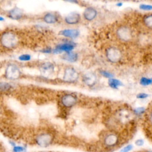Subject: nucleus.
Returning <instances> with one entry per match:
<instances>
[{
    "label": "nucleus",
    "instance_id": "393cba45",
    "mask_svg": "<svg viewBox=\"0 0 152 152\" xmlns=\"http://www.w3.org/2000/svg\"><path fill=\"white\" fill-rule=\"evenodd\" d=\"M31 58V56L30 55L28 54H24V55H22L21 56H20L18 57V59L21 61H29Z\"/></svg>",
    "mask_w": 152,
    "mask_h": 152
},
{
    "label": "nucleus",
    "instance_id": "c85d7f7f",
    "mask_svg": "<svg viewBox=\"0 0 152 152\" xmlns=\"http://www.w3.org/2000/svg\"><path fill=\"white\" fill-rule=\"evenodd\" d=\"M148 94H147V93H139L137 95V98L138 99H145L147 97H148Z\"/></svg>",
    "mask_w": 152,
    "mask_h": 152
},
{
    "label": "nucleus",
    "instance_id": "b1692460",
    "mask_svg": "<svg viewBox=\"0 0 152 152\" xmlns=\"http://www.w3.org/2000/svg\"><path fill=\"white\" fill-rule=\"evenodd\" d=\"M12 151L13 152H24V151H26V148L22 146L15 145L13 147Z\"/></svg>",
    "mask_w": 152,
    "mask_h": 152
},
{
    "label": "nucleus",
    "instance_id": "dca6fc26",
    "mask_svg": "<svg viewBox=\"0 0 152 152\" xmlns=\"http://www.w3.org/2000/svg\"><path fill=\"white\" fill-rule=\"evenodd\" d=\"M45 22L49 24H53L55 23L58 21V17L56 15L53 13L48 12L46 14L43 18Z\"/></svg>",
    "mask_w": 152,
    "mask_h": 152
},
{
    "label": "nucleus",
    "instance_id": "aec40b11",
    "mask_svg": "<svg viewBox=\"0 0 152 152\" xmlns=\"http://www.w3.org/2000/svg\"><path fill=\"white\" fill-rule=\"evenodd\" d=\"M140 83L143 86H147L152 84V78H148L146 77H142L140 79Z\"/></svg>",
    "mask_w": 152,
    "mask_h": 152
},
{
    "label": "nucleus",
    "instance_id": "6ab92c4d",
    "mask_svg": "<svg viewBox=\"0 0 152 152\" xmlns=\"http://www.w3.org/2000/svg\"><path fill=\"white\" fill-rule=\"evenodd\" d=\"M143 21L144 24L149 28L152 29V14L146 15Z\"/></svg>",
    "mask_w": 152,
    "mask_h": 152
},
{
    "label": "nucleus",
    "instance_id": "4be33fe9",
    "mask_svg": "<svg viewBox=\"0 0 152 152\" xmlns=\"http://www.w3.org/2000/svg\"><path fill=\"white\" fill-rule=\"evenodd\" d=\"M140 8L144 11H150L152 10V5L148 4H141L140 5Z\"/></svg>",
    "mask_w": 152,
    "mask_h": 152
},
{
    "label": "nucleus",
    "instance_id": "412c9836",
    "mask_svg": "<svg viewBox=\"0 0 152 152\" xmlns=\"http://www.w3.org/2000/svg\"><path fill=\"white\" fill-rule=\"evenodd\" d=\"M100 74L104 77L106 78H108L109 79L110 78H112L113 77V74H112L111 72H109V71H100Z\"/></svg>",
    "mask_w": 152,
    "mask_h": 152
},
{
    "label": "nucleus",
    "instance_id": "f3484780",
    "mask_svg": "<svg viewBox=\"0 0 152 152\" xmlns=\"http://www.w3.org/2000/svg\"><path fill=\"white\" fill-rule=\"evenodd\" d=\"M78 58V55L75 52H66L64 56H63V59L68 61L71 62H74L77 60Z\"/></svg>",
    "mask_w": 152,
    "mask_h": 152
},
{
    "label": "nucleus",
    "instance_id": "bb28decb",
    "mask_svg": "<svg viewBox=\"0 0 152 152\" xmlns=\"http://www.w3.org/2000/svg\"><path fill=\"white\" fill-rule=\"evenodd\" d=\"M134 112L137 115H141V114L145 112V108L142 107H137V108H135L134 110Z\"/></svg>",
    "mask_w": 152,
    "mask_h": 152
},
{
    "label": "nucleus",
    "instance_id": "f03ea898",
    "mask_svg": "<svg viewBox=\"0 0 152 152\" xmlns=\"http://www.w3.org/2000/svg\"><path fill=\"white\" fill-rule=\"evenodd\" d=\"M53 141V137L51 134L48 133H42L36 138V144L43 148L48 147L50 145Z\"/></svg>",
    "mask_w": 152,
    "mask_h": 152
},
{
    "label": "nucleus",
    "instance_id": "f8f14e48",
    "mask_svg": "<svg viewBox=\"0 0 152 152\" xmlns=\"http://www.w3.org/2000/svg\"><path fill=\"white\" fill-rule=\"evenodd\" d=\"M118 141V137L115 134H109L104 138V144L107 147H113Z\"/></svg>",
    "mask_w": 152,
    "mask_h": 152
},
{
    "label": "nucleus",
    "instance_id": "6e6552de",
    "mask_svg": "<svg viewBox=\"0 0 152 152\" xmlns=\"http://www.w3.org/2000/svg\"><path fill=\"white\" fill-rule=\"evenodd\" d=\"M75 44L72 42H67L62 44H59L57 45L55 49L53 50L54 53H59L62 51H65L66 52H71V50L74 48Z\"/></svg>",
    "mask_w": 152,
    "mask_h": 152
},
{
    "label": "nucleus",
    "instance_id": "0eeeda50",
    "mask_svg": "<svg viewBox=\"0 0 152 152\" xmlns=\"http://www.w3.org/2000/svg\"><path fill=\"white\" fill-rule=\"evenodd\" d=\"M39 70L42 75L48 77L54 71V65L49 62H45L40 65Z\"/></svg>",
    "mask_w": 152,
    "mask_h": 152
},
{
    "label": "nucleus",
    "instance_id": "20e7f679",
    "mask_svg": "<svg viewBox=\"0 0 152 152\" xmlns=\"http://www.w3.org/2000/svg\"><path fill=\"white\" fill-rule=\"evenodd\" d=\"M21 74L19 68L12 64H8L5 69V77L10 80H16L18 79Z\"/></svg>",
    "mask_w": 152,
    "mask_h": 152
},
{
    "label": "nucleus",
    "instance_id": "4468645a",
    "mask_svg": "<svg viewBox=\"0 0 152 152\" xmlns=\"http://www.w3.org/2000/svg\"><path fill=\"white\" fill-rule=\"evenodd\" d=\"M23 15L22 10L18 7H14L8 12V16L10 18L13 20H19Z\"/></svg>",
    "mask_w": 152,
    "mask_h": 152
},
{
    "label": "nucleus",
    "instance_id": "a878e982",
    "mask_svg": "<svg viewBox=\"0 0 152 152\" xmlns=\"http://www.w3.org/2000/svg\"><path fill=\"white\" fill-rule=\"evenodd\" d=\"M10 87H11V85L9 84L8 83H2V82L1 83V89L2 91L7 90L9 88H10Z\"/></svg>",
    "mask_w": 152,
    "mask_h": 152
},
{
    "label": "nucleus",
    "instance_id": "c756f323",
    "mask_svg": "<svg viewBox=\"0 0 152 152\" xmlns=\"http://www.w3.org/2000/svg\"><path fill=\"white\" fill-rule=\"evenodd\" d=\"M42 52L43 53H50L51 52V49L49 48H46L44 49L43 50H42Z\"/></svg>",
    "mask_w": 152,
    "mask_h": 152
},
{
    "label": "nucleus",
    "instance_id": "5701e85b",
    "mask_svg": "<svg viewBox=\"0 0 152 152\" xmlns=\"http://www.w3.org/2000/svg\"><path fill=\"white\" fill-rule=\"evenodd\" d=\"M133 148V145L132 144H128L124 147H123L119 152H129Z\"/></svg>",
    "mask_w": 152,
    "mask_h": 152
},
{
    "label": "nucleus",
    "instance_id": "7ed1b4c3",
    "mask_svg": "<svg viewBox=\"0 0 152 152\" xmlns=\"http://www.w3.org/2000/svg\"><path fill=\"white\" fill-rule=\"evenodd\" d=\"M106 56L107 59L111 62H118L122 58L121 50L115 47L109 48L106 52Z\"/></svg>",
    "mask_w": 152,
    "mask_h": 152
},
{
    "label": "nucleus",
    "instance_id": "39448f33",
    "mask_svg": "<svg viewBox=\"0 0 152 152\" xmlns=\"http://www.w3.org/2000/svg\"><path fill=\"white\" fill-rule=\"evenodd\" d=\"M78 72L71 67H68L65 69L63 80L67 83H74L78 78Z\"/></svg>",
    "mask_w": 152,
    "mask_h": 152
},
{
    "label": "nucleus",
    "instance_id": "9d476101",
    "mask_svg": "<svg viewBox=\"0 0 152 152\" xmlns=\"http://www.w3.org/2000/svg\"><path fill=\"white\" fill-rule=\"evenodd\" d=\"M96 81L97 77L93 72H87L83 76V81L88 86H93L96 84Z\"/></svg>",
    "mask_w": 152,
    "mask_h": 152
},
{
    "label": "nucleus",
    "instance_id": "2f4dec72",
    "mask_svg": "<svg viewBox=\"0 0 152 152\" xmlns=\"http://www.w3.org/2000/svg\"><path fill=\"white\" fill-rule=\"evenodd\" d=\"M122 3H119V4H117V5H118V6H119H119H121V5H122Z\"/></svg>",
    "mask_w": 152,
    "mask_h": 152
},
{
    "label": "nucleus",
    "instance_id": "ddd939ff",
    "mask_svg": "<svg viewBox=\"0 0 152 152\" xmlns=\"http://www.w3.org/2000/svg\"><path fill=\"white\" fill-rule=\"evenodd\" d=\"M97 14V12L96 10L91 7L86 8L83 12L84 18L88 21L93 20L94 18H95Z\"/></svg>",
    "mask_w": 152,
    "mask_h": 152
},
{
    "label": "nucleus",
    "instance_id": "1a4fd4ad",
    "mask_svg": "<svg viewBox=\"0 0 152 152\" xmlns=\"http://www.w3.org/2000/svg\"><path fill=\"white\" fill-rule=\"evenodd\" d=\"M61 102L65 107H71L76 103L77 98L72 94H66L62 97Z\"/></svg>",
    "mask_w": 152,
    "mask_h": 152
},
{
    "label": "nucleus",
    "instance_id": "f257e3e1",
    "mask_svg": "<svg viewBox=\"0 0 152 152\" xmlns=\"http://www.w3.org/2000/svg\"><path fill=\"white\" fill-rule=\"evenodd\" d=\"M1 42L4 47L10 49L16 46L18 43V38L14 33L6 31L1 36Z\"/></svg>",
    "mask_w": 152,
    "mask_h": 152
},
{
    "label": "nucleus",
    "instance_id": "9b49d317",
    "mask_svg": "<svg viewBox=\"0 0 152 152\" xmlns=\"http://www.w3.org/2000/svg\"><path fill=\"white\" fill-rule=\"evenodd\" d=\"M81 19L80 15L75 12H72L65 17V21L68 24H77Z\"/></svg>",
    "mask_w": 152,
    "mask_h": 152
},
{
    "label": "nucleus",
    "instance_id": "7c9ffc66",
    "mask_svg": "<svg viewBox=\"0 0 152 152\" xmlns=\"http://www.w3.org/2000/svg\"><path fill=\"white\" fill-rule=\"evenodd\" d=\"M150 121H151V123L152 124V113H151V115H150Z\"/></svg>",
    "mask_w": 152,
    "mask_h": 152
},
{
    "label": "nucleus",
    "instance_id": "423d86ee",
    "mask_svg": "<svg viewBox=\"0 0 152 152\" xmlns=\"http://www.w3.org/2000/svg\"><path fill=\"white\" fill-rule=\"evenodd\" d=\"M116 35L120 40L125 42L129 41L132 38L131 30L125 26H122L118 28L116 31Z\"/></svg>",
    "mask_w": 152,
    "mask_h": 152
},
{
    "label": "nucleus",
    "instance_id": "a211bd4d",
    "mask_svg": "<svg viewBox=\"0 0 152 152\" xmlns=\"http://www.w3.org/2000/svg\"><path fill=\"white\" fill-rule=\"evenodd\" d=\"M108 84H109V86L113 88H118L119 86H121L122 85V83L121 82V81L115 78L109 79L108 81Z\"/></svg>",
    "mask_w": 152,
    "mask_h": 152
},
{
    "label": "nucleus",
    "instance_id": "cd10ccee",
    "mask_svg": "<svg viewBox=\"0 0 152 152\" xmlns=\"http://www.w3.org/2000/svg\"><path fill=\"white\" fill-rule=\"evenodd\" d=\"M144 144V141L140 138V139H137L135 141V144L137 145V146H138V147H141V146H142Z\"/></svg>",
    "mask_w": 152,
    "mask_h": 152
},
{
    "label": "nucleus",
    "instance_id": "473e14b6",
    "mask_svg": "<svg viewBox=\"0 0 152 152\" xmlns=\"http://www.w3.org/2000/svg\"><path fill=\"white\" fill-rule=\"evenodd\" d=\"M144 152H152V151H150V150H147V151H145Z\"/></svg>",
    "mask_w": 152,
    "mask_h": 152
},
{
    "label": "nucleus",
    "instance_id": "2eb2a0df",
    "mask_svg": "<svg viewBox=\"0 0 152 152\" xmlns=\"http://www.w3.org/2000/svg\"><path fill=\"white\" fill-rule=\"evenodd\" d=\"M80 32L77 29H65L61 30L59 32V34L62 35L65 37H71V38H75L78 37Z\"/></svg>",
    "mask_w": 152,
    "mask_h": 152
}]
</instances>
